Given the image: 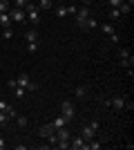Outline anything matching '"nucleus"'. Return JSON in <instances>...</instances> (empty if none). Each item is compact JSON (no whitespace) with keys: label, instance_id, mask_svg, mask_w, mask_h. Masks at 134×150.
<instances>
[{"label":"nucleus","instance_id":"6e6552de","mask_svg":"<svg viewBox=\"0 0 134 150\" xmlns=\"http://www.w3.org/2000/svg\"><path fill=\"white\" fill-rule=\"evenodd\" d=\"M22 38H25V40H27V43H38V31H36V29H27L25 31V34H22Z\"/></svg>","mask_w":134,"mask_h":150},{"label":"nucleus","instance_id":"aec40b11","mask_svg":"<svg viewBox=\"0 0 134 150\" xmlns=\"http://www.w3.org/2000/svg\"><path fill=\"white\" fill-rule=\"evenodd\" d=\"M2 36L5 38H13V29L11 27H2Z\"/></svg>","mask_w":134,"mask_h":150},{"label":"nucleus","instance_id":"a211bd4d","mask_svg":"<svg viewBox=\"0 0 134 150\" xmlns=\"http://www.w3.org/2000/svg\"><path fill=\"white\" fill-rule=\"evenodd\" d=\"M76 96H78V99H85V96H87V88H85V85L76 88Z\"/></svg>","mask_w":134,"mask_h":150},{"label":"nucleus","instance_id":"bb28decb","mask_svg":"<svg viewBox=\"0 0 134 150\" xmlns=\"http://www.w3.org/2000/svg\"><path fill=\"white\" fill-rule=\"evenodd\" d=\"M38 47H40L38 43H27V52H36Z\"/></svg>","mask_w":134,"mask_h":150},{"label":"nucleus","instance_id":"9d476101","mask_svg":"<svg viewBox=\"0 0 134 150\" xmlns=\"http://www.w3.org/2000/svg\"><path fill=\"white\" fill-rule=\"evenodd\" d=\"M2 27H11V18H9V11L0 13V29Z\"/></svg>","mask_w":134,"mask_h":150},{"label":"nucleus","instance_id":"ddd939ff","mask_svg":"<svg viewBox=\"0 0 134 150\" xmlns=\"http://www.w3.org/2000/svg\"><path fill=\"white\" fill-rule=\"evenodd\" d=\"M96 27H98V20H96L94 16H89L87 23H85V29H96Z\"/></svg>","mask_w":134,"mask_h":150},{"label":"nucleus","instance_id":"9b49d317","mask_svg":"<svg viewBox=\"0 0 134 150\" xmlns=\"http://www.w3.org/2000/svg\"><path fill=\"white\" fill-rule=\"evenodd\" d=\"M119 11H121V16H128V13L132 11V5L125 0V2H121V5H119Z\"/></svg>","mask_w":134,"mask_h":150},{"label":"nucleus","instance_id":"b1692460","mask_svg":"<svg viewBox=\"0 0 134 150\" xmlns=\"http://www.w3.org/2000/svg\"><path fill=\"white\" fill-rule=\"evenodd\" d=\"M132 56V54H130V50H125V47H123V50H119V58H130Z\"/></svg>","mask_w":134,"mask_h":150},{"label":"nucleus","instance_id":"2eb2a0df","mask_svg":"<svg viewBox=\"0 0 134 150\" xmlns=\"http://www.w3.org/2000/svg\"><path fill=\"white\" fill-rule=\"evenodd\" d=\"M109 18H112V20H119V18H121V11H119V7H109Z\"/></svg>","mask_w":134,"mask_h":150},{"label":"nucleus","instance_id":"f257e3e1","mask_svg":"<svg viewBox=\"0 0 134 150\" xmlns=\"http://www.w3.org/2000/svg\"><path fill=\"white\" fill-rule=\"evenodd\" d=\"M74 16H76V27H78V29H85V23H87V18L92 16V11H89V7L83 5L81 9H76Z\"/></svg>","mask_w":134,"mask_h":150},{"label":"nucleus","instance_id":"412c9836","mask_svg":"<svg viewBox=\"0 0 134 150\" xmlns=\"http://www.w3.org/2000/svg\"><path fill=\"white\" fill-rule=\"evenodd\" d=\"M9 11V0H0V13Z\"/></svg>","mask_w":134,"mask_h":150},{"label":"nucleus","instance_id":"473e14b6","mask_svg":"<svg viewBox=\"0 0 134 150\" xmlns=\"http://www.w3.org/2000/svg\"><path fill=\"white\" fill-rule=\"evenodd\" d=\"M92 2H94V0H83V5H85V7H89Z\"/></svg>","mask_w":134,"mask_h":150},{"label":"nucleus","instance_id":"39448f33","mask_svg":"<svg viewBox=\"0 0 134 150\" xmlns=\"http://www.w3.org/2000/svg\"><path fill=\"white\" fill-rule=\"evenodd\" d=\"M9 18H11V23H20V25H22L27 20V13H25V9H16V7H13L11 11H9Z\"/></svg>","mask_w":134,"mask_h":150},{"label":"nucleus","instance_id":"393cba45","mask_svg":"<svg viewBox=\"0 0 134 150\" xmlns=\"http://www.w3.org/2000/svg\"><path fill=\"white\" fill-rule=\"evenodd\" d=\"M7 123H9V117H7V114L0 110V125H7Z\"/></svg>","mask_w":134,"mask_h":150},{"label":"nucleus","instance_id":"7c9ffc66","mask_svg":"<svg viewBox=\"0 0 134 150\" xmlns=\"http://www.w3.org/2000/svg\"><path fill=\"white\" fill-rule=\"evenodd\" d=\"M121 2H125V0H109V7H119Z\"/></svg>","mask_w":134,"mask_h":150},{"label":"nucleus","instance_id":"f3484780","mask_svg":"<svg viewBox=\"0 0 134 150\" xmlns=\"http://www.w3.org/2000/svg\"><path fill=\"white\" fill-rule=\"evenodd\" d=\"M119 63H121V67L130 69V67H132V56H130V58H119Z\"/></svg>","mask_w":134,"mask_h":150},{"label":"nucleus","instance_id":"6ab92c4d","mask_svg":"<svg viewBox=\"0 0 134 150\" xmlns=\"http://www.w3.org/2000/svg\"><path fill=\"white\" fill-rule=\"evenodd\" d=\"M38 9H43V11H45V9H51V0H40Z\"/></svg>","mask_w":134,"mask_h":150},{"label":"nucleus","instance_id":"2f4dec72","mask_svg":"<svg viewBox=\"0 0 134 150\" xmlns=\"http://www.w3.org/2000/svg\"><path fill=\"white\" fill-rule=\"evenodd\" d=\"M0 150H5V139L0 137Z\"/></svg>","mask_w":134,"mask_h":150},{"label":"nucleus","instance_id":"c756f323","mask_svg":"<svg viewBox=\"0 0 134 150\" xmlns=\"http://www.w3.org/2000/svg\"><path fill=\"white\" fill-rule=\"evenodd\" d=\"M74 13H76V7L69 5V7H67V16H74Z\"/></svg>","mask_w":134,"mask_h":150},{"label":"nucleus","instance_id":"20e7f679","mask_svg":"<svg viewBox=\"0 0 134 150\" xmlns=\"http://www.w3.org/2000/svg\"><path fill=\"white\" fill-rule=\"evenodd\" d=\"M69 148L72 150H87V141H85L81 134H76V137L69 139Z\"/></svg>","mask_w":134,"mask_h":150},{"label":"nucleus","instance_id":"f704fd0d","mask_svg":"<svg viewBox=\"0 0 134 150\" xmlns=\"http://www.w3.org/2000/svg\"><path fill=\"white\" fill-rule=\"evenodd\" d=\"M58 2H60V0H58Z\"/></svg>","mask_w":134,"mask_h":150},{"label":"nucleus","instance_id":"1a4fd4ad","mask_svg":"<svg viewBox=\"0 0 134 150\" xmlns=\"http://www.w3.org/2000/svg\"><path fill=\"white\" fill-rule=\"evenodd\" d=\"M29 81H32V79H29V74H27V72H22V74H20L18 79H16L18 88H25V90H27V85H29Z\"/></svg>","mask_w":134,"mask_h":150},{"label":"nucleus","instance_id":"c85d7f7f","mask_svg":"<svg viewBox=\"0 0 134 150\" xmlns=\"http://www.w3.org/2000/svg\"><path fill=\"white\" fill-rule=\"evenodd\" d=\"M58 148H63V150H67V148H69V141H58Z\"/></svg>","mask_w":134,"mask_h":150},{"label":"nucleus","instance_id":"5701e85b","mask_svg":"<svg viewBox=\"0 0 134 150\" xmlns=\"http://www.w3.org/2000/svg\"><path fill=\"white\" fill-rule=\"evenodd\" d=\"M25 92H27L25 88H13V94H16L18 99H22V96H25Z\"/></svg>","mask_w":134,"mask_h":150},{"label":"nucleus","instance_id":"4468645a","mask_svg":"<svg viewBox=\"0 0 134 150\" xmlns=\"http://www.w3.org/2000/svg\"><path fill=\"white\" fill-rule=\"evenodd\" d=\"M101 29H103V34H107V36H112V34H116V31H114V25H112V23H105V25H103Z\"/></svg>","mask_w":134,"mask_h":150},{"label":"nucleus","instance_id":"dca6fc26","mask_svg":"<svg viewBox=\"0 0 134 150\" xmlns=\"http://www.w3.org/2000/svg\"><path fill=\"white\" fill-rule=\"evenodd\" d=\"M16 123H18V128H27V123H29V119H27V117H16Z\"/></svg>","mask_w":134,"mask_h":150},{"label":"nucleus","instance_id":"f03ea898","mask_svg":"<svg viewBox=\"0 0 134 150\" xmlns=\"http://www.w3.org/2000/svg\"><path fill=\"white\" fill-rule=\"evenodd\" d=\"M96 130H98V123H85L83 128H81V137L85 139V141H92V139L96 137Z\"/></svg>","mask_w":134,"mask_h":150},{"label":"nucleus","instance_id":"72a5a7b5","mask_svg":"<svg viewBox=\"0 0 134 150\" xmlns=\"http://www.w3.org/2000/svg\"><path fill=\"white\" fill-rule=\"evenodd\" d=\"M128 2H130V5H132V0H128Z\"/></svg>","mask_w":134,"mask_h":150},{"label":"nucleus","instance_id":"4be33fe9","mask_svg":"<svg viewBox=\"0 0 134 150\" xmlns=\"http://www.w3.org/2000/svg\"><path fill=\"white\" fill-rule=\"evenodd\" d=\"M56 16H58V18H65V16H67V7H58V9H56Z\"/></svg>","mask_w":134,"mask_h":150},{"label":"nucleus","instance_id":"cd10ccee","mask_svg":"<svg viewBox=\"0 0 134 150\" xmlns=\"http://www.w3.org/2000/svg\"><path fill=\"white\" fill-rule=\"evenodd\" d=\"M7 88H9V90L18 88V83H16V79H9V81H7Z\"/></svg>","mask_w":134,"mask_h":150},{"label":"nucleus","instance_id":"7ed1b4c3","mask_svg":"<svg viewBox=\"0 0 134 150\" xmlns=\"http://www.w3.org/2000/svg\"><path fill=\"white\" fill-rule=\"evenodd\" d=\"M60 114H63L67 121H72L74 117H76V108H74V103H72V101H63V103H60Z\"/></svg>","mask_w":134,"mask_h":150},{"label":"nucleus","instance_id":"a878e982","mask_svg":"<svg viewBox=\"0 0 134 150\" xmlns=\"http://www.w3.org/2000/svg\"><path fill=\"white\" fill-rule=\"evenodd\" d=\"M36 90H38V83L29 81V85H27V92H36Z\"/></svg>","mask_w":134,"mask_h":150},{"label":"nucleus","instance_id":"423d86ee","mask_svg":"<svg viewBox=\"0 0 134 150\" xmlns=\"http://www.w3.org/2000/svg\"><path fill=\"white\" fill-rule=\"evenodd\" d=\"M125 103H128L125 96H112V99L107 101V105L114 108V110H125Z\"/></svg>","mask_w":134,"mask_h":150},{"label":"nucleus","instance_id":"0eeeda50","mask_svg":"<svg viewBox=\"0 0 134 150\" xmlns=\"http://www.w3.org/2000/svg\"><path fill=\"white\" fill-rule=\"evenodd\" d=\"M54 132H56L54 123H43V125L38 128V137H40V139H47L49 134H54Z\"/></svg>","mask_w":134,"mask_h":150},{"label":"nucleus","instance_id":"f8f14e48","mask_svg":"<svg viewBox=\"0 0 134 150\" xmlns=\"http://www.w3.org/2000/svg\"><path fill=\"white\" fill-rule=\"evenodd\" d=\"M51 123H54V128H63V125H67L69 121H67V119L63 117V114H60V117H56V119L51 121Z\"/></svg>","mask_w":134,"mask_h":150}]
</instances>
